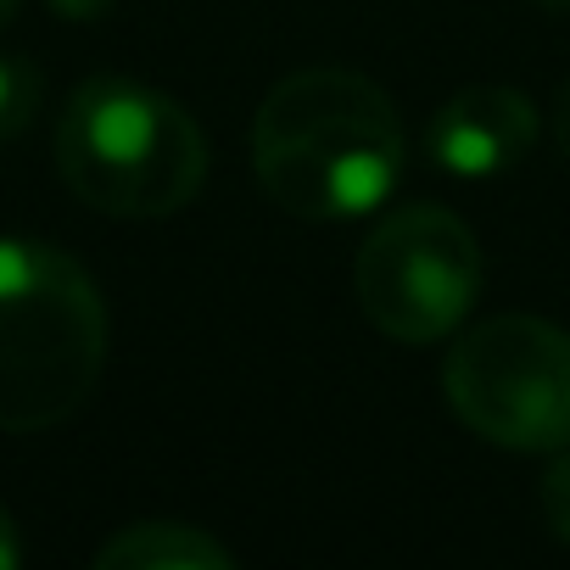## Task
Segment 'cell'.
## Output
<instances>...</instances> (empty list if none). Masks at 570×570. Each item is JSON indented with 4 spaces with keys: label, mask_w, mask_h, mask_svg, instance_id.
I'll list each match as a JSON object with an SVG mask.
<instances>
[{
    "label": "cell",
    "mask_w": 570,
    "mask_h": 570,
    "mask_svg": "<svg viewBox=\"0 0 570 570\" xmlns=\"http://www.w3.org/2000/svg\"><path fill=\"white\" fill-rule=\"evenodd\" d=\"M252 174L279 213L308 224L375 213L403 174L392 96L353 68L285 73L252 118Z\"/></svg>",
    "instance_id": "obj_1"
},
{
    "label": "cell",
    "mask_w": 570,
    "mask_h": 570,
    "mask_svg": "<svg viewBox=\"0 0 570 570\" xmlns=\"http://www.w3.org/2000/svg\"><path fill=\"white\" fill-rule=\"evenodd\" d=\"M107 370V303L46 240H0V431L73 420Z\"/></svg>",
    "instance_id": "obj_2"
},
{
    "label": "cell",
    "mask_w": 570,
    "mask_h": 570,
    "mask_svg": "<svg viewBox=\"0 0 570 570\" xmlns=\"http://www.w3.org/2000/svg\"><path fill=\"white\" fill-rule=\"evenodd\" d=\"M57 168L68 190L107 218H168L202 190L207 140L174 96L101 73L68 96L57 124Z\"/></svg>",
    "instance_id": "obj_3"
},
{
    "label": "cell",
    "mask_w": 570,
    "mask_h": 570,
    "mask_svg": "<svg viewBox=\"0 0 570 570\" xmlns=\"http://www.w3.org/2000/svg\"><path fill=\"white\" fill-rule=\"evenodd\" d=\"M453 414L492 448H570V331L537 314H492L470 325L442 364Z\"/></svg>",
    "instance_id": "obj_4"
},
{
    "label": "cell",
    "mask_w": 570,
    "mask_h": 570,
    "mask_svg": "<svg viewBox=\"0 0 570 570\" xmlns=\"http://www.w3.org/2000/svg\"><path fill=\"white\" fill-rule=\"evenodd\" d=\"M353 292L364 320L403 342L425 347L464 325L481 292V246L470 224L448 207H403L375 224V235L358 246Z\"/></svg>",
    "instance_id": "obj_5"
},
{
    "label": "cell",
    "mask_w": 570,
    "mask_h": 570,
    "mask_svg": "<svg viewBox=\"0 0 570 570\" xmlns=\"http://www.w3.org/2000/svg\"><path fill=\"white\" fill-rule=\"evenodd\" d=\"M537 129H542V118L525 90L470 85L436 107L425 146H431L436 168H448L453 179H492V174H509L537 146Z\"/></svg>",
    "instance_id": "obj_6"
},
{
    "label": "cell",
    "mask_w": 570,
    "mask_h": 570,
    "mask_svg": "<svg viewBox=\"0 0 570 570\" xmlns=\"http://www.w3.org/2000/svg\"><path fill=\"white\" fill-rule=\"evenodd\" d=\"M96 564L101 570H229L235 553L218 537H207L202 525L140 520V525L118 531L112 542H101Z\"/></svg>",
    "instance_id": "obj_7"
},
{
    "label": "cell",
    "mask_w": 570,
    "mask_h": 570,
    "mask_svg": "<svg viewBox=\"0 0 570 570\" xmlns=\"http://www.w3.org/2000/svg\"><path fill=\"white\" fill-rule=\"evenodd\" d=\"M40 112V68L23 57H0V146L18 140Z\"/></svg>",
    "instance_id": "obj_8"
},
{
    "label": "cell",
    "mask_w": 570,
    "mask_h": 570,
    "mask_svg": "<svg viewBox=\"0 0 570 570\" xmlns=\"http://www.w3.org/2000/svg\"><path fill=\"white\" fill-rule=\"evenodd\" d=\"M542 514H548L553 537L570 548V453H564V448H559V459H553L548 475H542Z\"/></svg>",
    "instance_id": "obj_9"
},
{
    "label": "cell",
    "mask_w": 570,
    "mask_h": 570,
    "mask_svg": "<svg viewBox=\"0 0 570 570\" xmlns=\"http://www.w3.org/2000/svg\"><path fill=\"white\" fill-rule=\"evenodd\" d=\"M51 7L62 12V18H79V23H90V18H101V12H112L118 0H51Z\"/></svg>",
    "instance_id": "obj_10"
},
{
    "label": "cell",
    "mask_w": 570,
    "mask_h": 570,
    "mask_svg": "<svg viewBox=\"0 0 570 570\" xmlns=\"http://www.w3.org/2000/svg\"><path fill=\"white\" fill-rule=\"evenodd\" d=\"M23 559V542H18V525H12V514L0 509V570H12Z\"/></svg>",
    "instance_id": "obj_11"
},
{
    "label": "cell",
    "mask_w": 570,
    "mask_h": 570,
    "mask_svg": "<svg viewBox=\"0 0 570 570\" xmlns=\"http://www.w3.org/2000/svg\"><path fill=\"white\" fill-rule=\"evenodd\" d=\"M553 140H559V151L570 157V85H564L559 101H553Z\"/></svg>",
    "instance_id": "obj_12"
},
{
    "label": "cell",
    "mask_w": 570,
    "mask_h": 570,
    "mask_svg": "<svg viewBox=\"0 0 570 570\" xmlns=\"http://www.w3.org/2000/svg\"><path fill=\"white\" fill-rule=\"evenodd\" d=\"M12 18H18V0H0V29H7Z\"/></svg>",
    "instance_id": "obj_13"
},
{
    "label": "cell",
    "mask_w": 570,
    "mask_h": 570,
    "mask_svg": "<svg viewBox=\"0 0 570 570\" xmlns=\"http://www.w3.org/2000/svg\"><path fill=\"white\" fill-rule=\"evenodd\" d=\"M542 12H570V0H537Z\"/></svg>",
    "instance_id": "obj_14"
}]
</instances>
